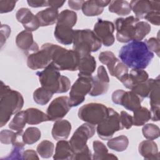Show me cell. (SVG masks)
<instances>
[{"instance_id":"27","label":"cell","mask_w":160,"mask_h":160,"mask_svg":"<svg viewBox=\"0 0 160 160\" xmlns=\"http://www.w3.org/2000/svg\"><path fill=\"white\" fill-rule=\"evenodd\" d=\"M74 152L69 142L66 140L59 141L56 146L54 159H72Z\"/></svg>"},{"instance_id":"53","label":"cell","mask_w":160,"mask_h":160,"mask_svg":"<svg viewBox=\"0 0 160 160\" xmlns=\"http://www.w3.org/2000/svg\"><path fill=\"white\" fill-rule=\"evenodd\" d=\"M84 1H68V5L70 8L74 10H79L82 9V6Z\"/></svg>"},{"instance_id":"16","label":"cell","mask_w":160,"mask_h":160,"mask_svg":"<svg viewBox=\"0 0 160 160\" xmlns=\"http://www.w3.org/2000/svg\"><path fill=\"white\" fill-rule=\"evenodd\" d=\"M131 10L138 19H143L152 11H160V1L149 0H133L130 2Z\"/></svg>"},{"instance_id":"33","label":"cell","mask_w":160,"mask_h":160,"mask_svg":"<svg viewBox=\"0 0 160 160\" xmlns=\"http://www.w3.org/2000/svg\"><path fill=\"white\" fill-rule=\"evenodd\" d=\"M107 145L111 149L114 150L117 152H122L128 147L129 139L127 136L121 135L109 139L107 142Z\"/></svg>"},{"instance_id":"12","label":"cell","mask_w":160,"mask_h":160,"mask_svg":"<svg viewBox=\"0 0 160 160\" xmlns=\"http://www.w3.org/2000/svg\"><path fill=\"white\" fill-rule=\"evenodd\" d=\"M51 62L52 56L49 43L42 44L40 50L29 54L27 58V65L32 70L45 68Z\"/></svg>"},{"instance_id":"10","label":"cell","mask_w":160,"mask_h":160,"mask_svg":"<svg viewBox=\"0 0 160 160\" xmlns=\"http://www.w3.org/2000/svg\"><path fill=\"white\" fill-rule=\"evenodd\" d=\"M95 131V126L87 122L77 128L69 142L74 154L79 152L88 146L87 141L94 136Z\"/></svg>"},{"instance_id":"46","label":"cell","mask_w":160,"mask_h":160,"mask_svg":"<svg viewBox=\"0 0 160 160\" xmlns=\"http://www.w3.org/2000/svg\"><path fill=\"white\" fill-rule=\"evenodd\" d=\"M148 49L152 52H155L158 56H159L160 52V44L159 38H151L144 41Z\"/></svg>"},{"instance_id":"21","label":"cell","mask_w":160,"mask_h":160,"mask_svg":"<svg viewBox=\"0 0 160 160\" xmlns=\"http://www.w3.org/2000/svg\"><path fill=\"white\" fill-rule=\"evenodd\" d=\"M111 1L89 0L84 1L82 6L83 14L86 16H96L101 14L104 8L109 5Z\"/></svg>"},{"instance_id":"25","label":"cell","mask_w":160,"mask_h":160,"mask_svg":"<svg viewBox=\"0 0 160 160\" xmlns=\"http://www.w3.org/2000/svg\"><path fill=\"white\" fill-rule=\"evenodd\" d=\"M96 68V62L94 58L91 54L80 57L78 69V76H92Z\"/></svg>"},{"instance_id":"24","label":"cell","mask_w":160,"mask_h":160,"mask_svg":"<svg viewBox=\"0 0 160 160\" xmlns=\"http://www.w3.org/2000/svg\"><path fill=\"white\" fill-rule=\"evenodd\" d=\"M159 79L157 81L155 86L151 90L149 95V103L151 106L150 112L151 114V119L153 121H158L159 120V106H160V98H159Z\"/></svg>"},{"instance_id":"30","label":"cell","mask_w":160,"mask_h":160,"mask_svg":"<svg viewBox=\"0 0 160 160\" xmlns=\"http://www.w3.org/2000/svg\"><path fill=\"white\" fill-rule=\"evenodd\" d=\"M25 111L27 116V123L28 124H38L42 122L49 121L47 114H45L38 109L31 108L27 109Z\"/></svg>"},{"instance_id":"38","label":"cell","mask_w":160,"mask_h":160,"mask_svg":"<svg viewBox=\"0 0 160 160\" xmlns=\"http://www.w3.org/2000/svg\"><path fill=\"white\" fill-rule=\"evenodd\" d=\"M40 130L36 127H29L26 129L22 134V141L26 144H32L41 138Z\"/></svg>"},{"instance_id":"5","label":"cell","mask_w":160,"mask_h":160,"mask_svg":"<svg viewBox=\"0 0 160 160\" xmlns=\"http://www.w3.org/2000/svg\"><path fill=\"white\" fill-rule=\"evenodd\" d=\"M52 62L59 71L78 70L80 56L74 51L68 50L58 45L49 43Z\"/></svg>"},{"instance_id":"9","label":"cell","mask_w":160,"mask_h":160,"mask_svg":"<svg viewBox=\"0 0 160 160\" xmlns=\"http://www.w3.org/2000/svg\"><path fill=\"white\" fill-rule=\"evenodd\" d=\"M139 19L133 16L126 18H119L114 21L116 30V39L120 42H129L134 41L136 24Z\"/></svg>"},{"instance_id":"2","label":"cell","mask_w":160,"mask_h":160,"mask_svg":"<svg viewBox=\"0 0 160 160\" xmlns=\"http://www.w3.org/2000/svg\"><path fill=\"white\" fill-rule=\"evenodd\" d=\"M24 105V98L17 91L11 89L2 81L0 87V127L4 126L12 115L19 112Z\"/></svg>"},{"instance_id":"39","label":"cell","mask_w":160,"mask_h":160,"mask_svg":"<svg viewBox=\"0 0 160 160\" xmlns=\"http://www.w3.org/2000/svg\"><path fill=\"white\" fill-rule=\"evenodd\" d=\"M54 144L48 141L44 140L41 141L37 146V152L42 158H51L54 152Z\"/></svg>"},{"instance_id":"37","label":"cell","mask_w":160,"mask_h":160,"mask_svg":"<svg viewBox=\"0 0 160 160\" xmlns=\"http://www.w3.org/2000/svg\"><path fill=\"white\" fill-rule=\"evenodd\" d=\"M98 58L101 63L107 66L110 74L112 72L115 65L119 61L112 52L108 51L101 52L99 54Z\"/></svg>"},{"instance_id":"28","label":"cell","mask_w":160,"mask_h":160,"mask_svg":"<svg viewBox=\"0 0 160 160\" xmlns=\"http://www.w3.org/2000/svg\"><path fill=\"white\" fill-rule=\"evenodd\" d=\"M94 154L92 159L94 160L118 159V158L113 154L108 153V149L104 143L99 141H94L92 142Z\"/></svg>"},{"instance_id":"11","label":"cell","mask_w":160,"mask_h":160,"mask_svg":"<svg viewBox=\"0 0 160 160\" xmlns=\"http://www.w3.org/2000/svg\"><path fill=\"white\" fill-rule=\"evenodd\" d=\"M113 103L122 106L126 109L134 111L141 106L142 99L132 91H125L118 89L114 91L111 96Z\"/></svg>"},{"instance_id":"32","label":"cell","mask_w":160,"mask_h":160,"mask_svg":"<svg viewBox=\"0 0 160 160\" xmlns=\"http://www.w3.org/2000/svg\"><path fill=\"white\" fill-rule=\"evenodd\" d=\"M133 112V125L136 126H141L144 125L151 118L150 111L145 107L141 106L134 111Z\"/></svg>"},{"instance_id":"29","label":"cell","mask_w":160,"mask_h":160,"mask_svg":"<svg viewBox=\"0 0 160 160\" xmlns=\"http://www.w3.org/2000/svg\"><path fill=\"white\" fill-rule=\"evenodd\" d=\"M159 79V76H158L155 79L152 78L148 79L145 82L136 85L131 90L143 99L144 98H148L149 96L151 90Z\"/></svg>"},{"instance_id":"48","label":"cell","mask_w":160,"mask_h":160,"mask_svg":"<svg viewBox=\"0 0 160 160\" xmlns=\"http://www.w3.org/2000/svg\"><path fill=\"white\" fill-rule=\"evenodd\" d=\"M92 159V154L90 149H89L88 146H87L86 148H84L82 151H80L78 153L74 154L72 159L75 160H79V159H87V160H91Z\"/></svg>"},{"instance_id":"15","label":"cell","mask_w":160,"mask_h":160,"mask_svg":"<svg viewBox=\"0 0 160 160\" xmlns=\"http://www.w3.org/2000/svg\"><path fill=\"white\" fill-rule=\"evenodd\" d=\"M109 78L103 66L98 68L97 75L92 77V86L89 93L91 96H99L107 92L109 88Z\"/></svg>"},{"instance_id":"4","label":"cell","mask_w":160,"mask_h":160,"mask_svg":"<svg viewBox=\"0 0 160 160\" xmlns=\"http://www.w3.org/2000/svg\"><path fill=\"white\" fill-rule=\"evenodd\" d=\"M72 43V50L80 57L98 51L102 46L94 32L89 29L74 30Z\"/></svg>"},{"instance_id":"31","label":"cell","mask_w":160,"mask_h":160,"mask_svg":"<svg viewBox=\"0 0 160 160\" xmlns=\"http://www.w3.org/2000/svg\"><path fill=\"white\" fill-rule=\"evenodd\" d=\"M109 11L119 16H126L131 12L129 2L126 1H111L109 4Z\"/></svg>"},{"instance_id":"35","label":"cell","mask_w":160,"mask_h":160,"mask_svg":"<svg viewBox=\"0 0 160 160\" xmlns=\"http://www.w3.org/2000/svg\"><path fill=\"white\" fill-rule=\"evenodd\" d=\"M53 93L52 92L41 86L34 91L33 99L36 103L43 106L48 103Z\"/></svg>"},{"instance_id":"50","label":"cell","mask_w":160,"mask_h":160,"mask_svg":"<svg viewBox=\"0 0 160 160\" xmlns=\"http://www.w3.org/2000/svg\"><path fill=\"white\" fill-rule=\"evenodd\" d=\"M11 34V28L7 24H2L1 26V46H3L7 38Z\"/></svg>"},{"instance_id":"1","label":"cell","mask_w":160,"mask_h":160,"mask_svg":"<svg viewBox=\"0 0 160 160\" xmlns=\"http://www.w3.org/2000/svg\"><path fill=\"white\" fill-rule=\"evenodd\" d=\"M119 58L128 68L144 69L151 63L154 53L148 49L144 41H132L121 48Z\"/></svg>"},{"instance_id":"18","label":"cell","mask_w":160,"mask_h":160,"mask_svg":"<svg viewBox=\"0 0 160 160\" xmlns=\"http://www.w3.org/2000/svg\"><path fill=\"white\" fill-rule=\"evenodd\" d=\"M16 18L18 21L22 24L25 30L32 32L37 30L41 26L37 16L28 8H22L18 9L16 14Z\"/></svg>"},{"instance_id":"41","label":"cell","mask_w":160,"mask_h":160,"mask_svg":"<svg viewBox=\"0 0 160 160\" xmlns=\"http://www.w3.org/2000/svg\"><path fill=\"white\" fill-rule=\"evenodd\" d=\"M24 145V142L16 141L12 144L9 154L6 157L2 158L1 159H22Z\"/></svg>"},{"instance_id":"26","label":"cell","mask_w":160,"mask_h":160,"mask_svg":"<svg viewBox=\"0 0 160 160\" xmlns=\"http://www.w3.org/2000/svg\"><path fill=\"white\" fill-rule=\"evenodd\" d=\"M36 16L40 22L41 26H48L57 22L59 12L57 9L49 7L38 12Z\"/></svg>"},{"instance_id":"17","label":"cell","mask_w":160,"mask_h":160,"mask_svg":"<svg viewBox=\"0 0 160 160\" xmlns=\"http://www.w3.org/2000/svg\"><path fill=\"white\" fill-rule=\"evenodd\" d=\"M16 44L28 56L39 50L38 44L33 39L32 32L27 30H24L17 35Z\"/></svg>"},{"instance_id":"7","label":"cell","mask_w":160,"mask_h":160,"mask_svg":"<svg viewBox=\"0 0 160 160\" xmlns=\"http://www.w3.org/2000/svg\"><path fill=\"white\" fill-rule=\"evenodd\" d=\"M122 129L119 114L111 108H109L108 116L98 124L96 128L98 136L103 140L110 139L116 132Z\"/></svg>"},{"instance_id":"49","label":"cell","mask_w":160,"mask_h":160,"mask_svg":"<svg viewBox=\"0 0 160 160\" xmlns=\"http://www.w3.org/2000/svg\"><path fill=\"white\" fill-rule=\"evenodd\" d=\"M159 16H160V11H152L149 12L144 19H146L151 24L159 26L160 24V20H159Z\"/></svg>"},{"instance_id":"42","label":"cell","mask_w":160,"mask_h":160,"mask_svg":"<svg viewBox=\"0 0 160 160\" xmlns=\"http://www.w3.org/2000/svg\"><path fill=\"white\" fill-rule=\"evenodd\" d=\"M143 136L150 140H154L159 138L160 135L159 128L154 124L149 123L144 125L142 129Z\"/></svg>"},{"instance_id":"6","label":"cell","mask_w":160,"mask_h":160,"mask_svg":"<svg viewBox=\"0 0 160 160\" xmlns=\"http://www.w3.org/2000/svg\"><path fill=\"white\" fill-rule=\"evenodd\" d=\"M109 108L101 103H88L81 106L78 111L79 118L92 125H98L108 114Z\"/></svg>"},{"instance_id":"40","label":"cell","mask_w":160,"mask_h":160,"mask_svg":"<svg viewBox=\"0 0 160 160\" xmlns=\"http://www.w3.org/2000/svg\"><path fill=\"white\" fill-rule=\"evenodd\" d=\"M151 26L145 21H139L136 24L135 36L134 41L142 40L151 31Z\"/></svg>"},{"instance_id":"19","label":"cell","mask_w":160,"mask_h":160,"mask_svg":"<svg viewBox=\"0 0 160 160\" xmlns=\"http://www.w3.org/2000/svg\"><path fill=\"white\" fill-rule=\"evenodd\" d=\"M149 79L148 72L143 69H132L130 72L121 81L124 87L131 89L134 86L144 82Z\"/></svg>"},{"instance_id":"52","label":"cell","mask_w":160,"mask_h":160,"mask_svg":"<svg viewBox=\"0 0 160 160\" xmlns=\"http://www.w3.org/2000/svg\"><path fill=\"white\" fill-rule=\"evenodd\" d=\"M28 5L32 8H41L48 6V1L44 0H28L27 1Z\"/></svg>"},{"instance_id":"20","label":"cell","mask_w":160,"mask_h":160,"mask_svg":"<svg viewBox=\"0 0 160 160\" xmlns=\"http://www.w3.org/2000/svg\"><path fill=\"white\" fill-rule=\"evenodd\" d=\"M74 30L68 25L56 23L54 29V37L58 42L64 45L72 43Z\"/></svg>"},{"instance_id":"51","label":"cell","mask_w":160,"mask_h":160,"mask_svg":"<svg viewBox=\"0 0 160 160\" xmlns=\"http://www.w3.org/2000/svg\"><path fill=\"white\" fill-rule=\"evenodd\" d=\"M39 158L36 152L32 149H27L24 151L22 154V159L25 160H38Z\"/></svg>"},{"instance_id":"47","label":"cell","mask_w":160,"mask_h":160,"mask_svg":"<svg viewBox=\"0 0 160 160\" xmlns=\"http://www.w3.org/2000/svg\"><path fill=\"white\" fill-rule=\"evenodd\" d=\"M17 1H0V13H7L12 11L16 4Z\"/></svg>"},{"instance_id":"54","label":"cell","mask_w":160,"mask_h":160,"mask_svg":"<svg viewBox=\"0 0 160 160\" xmlns=\"http://www.w3.org/2000/svg\"><path fill=\"white\" fill-rule=\"evenodd\" d=\"M48 6L50 8H53L55 9H58L62 6V5L65 3L64 1H48Z\"/></svg>"},{"instance_id":"43","label":"cell","mask_w":160,"mask_h":160,"mask_svg":"<svg viewBox=\"0 0 160 160\" xmlns=\"http://www.w3.org/2000/svg\"><path fill=\"white\" fill-rule=\"evenodd\" d=\"M22 132H14L11 130L3 129L0 132V141L5 144H12L16 141L17 138L22 135Z\"/></svg>"},{"instance_id":"44","label":"cell","mask_w":160,"mask_h":160,"mask_svg":"<svg viewBox=\"0 0 160 160\" xmlns=\"http://www.w3.org/2000/svg\"><path fill=\"white\" fill-rule=\"evenodd\" d=\"M110 74L112 76L116 77L119 81H121L128 74V68L119 61L115 65Z\"/></svg>"},{"instance_id":"22","label":"cell","mask_w":160,"mask_h":160,"mask_svg":"<svg viewBox=\"0 0 160 160\" xmlns=\"http://www.w3.org/2000/svg\"><path fill=\"white\" fill-rule=\"evenodd\" d=\"M71 131V123L68 120L60 119L55 121L51 131V134L55 140H66L68 138Z\"/></svg>"},{"instance_id":"3","label":"cell","mask_w":160,"mask_h":160,"mask_svg":"<svg viewBox=\"0 0 160 160\" xmlns=\"http://www.w3.org/2000/svg\"><path fill=\"white\" fill-rule=\"evenodd\" d=\"M41 86L53 94L68 92L71 87L69 79L61 74L59 69L51 62L44 70L36 72Z\"/></svg>"},{"instance_id":"36","label":"cell","mask_w":160,"mask_h":160,"mask_svg":"<svg viewBox=\"0 0 160 160\" xmlns=\"http://www.w3.org/2000/svg\"><path fill=\"white\" fill-rule=\"evenodd\" d=\"M77 19V14L74 11L65 9L59 14L57 23L68 25L72 28L76 24Z\"/></svg>"},{"instance_id":"45","label":"cell","mask_w":160,"mask_h":160,"mask_svg":"<svg viewBox=\"0 0 160 160\" xmlns=\"http://www.w3.org/2000/svg\"><path fill=\"white\" fill-rule=\"evenodd\" d=\"M120 122L122 128L127 129H130L133 125V119L132 116L129 115L127 112L122 111L119 114Z\"/></svg>"},{"instance_id":"23","label":"cell","mask_w":160,"mask_h":160,"mask_svg":"<svg viewBox=\"0 0 160 160\" xmlns=\"http://www.w3.org/2000/svg\"><path fill=\"white\" fill-rule=\"evenodd\" d=\"M138 151L144 159H159V153L157 144L152 140H145L140 142Z\"/></svg>"},{"instance_id":"13","label":"cell","mask_w":160,"mask_h":160,"mask_svg":"<svg viewBox=\"0 0 160 160\" xmlns=\"http://www.w3.org/2000/svg\"><path fill=\"white\" fill-rule=\"evenodd\" d=\"M69 99L68 96H60L55 98L49 105L46 114L49 121H56L64 118L71 109Z\"/></svg>"},{"instance_id":"34","label":"cell","mask_w":160,"mask_h":160,"mask_svg":"<svg viewBox=\"0 0 160 160\" xmlns=\"http://www.w3.org/2000/svg\"><path fill=\"white\" fill-rule=\"evenodd\" d=\"M27 123V116L25 111L17 112L9 124V128L16 132H22V129Z\"/></svg>"},{"instance_id":"14","label":"cell","mask_w":160,"mask_h":160,"mask_svg":"<svg viewBox=\"0 0 160 160\" xmlns=\"http://www.w3.org/2000/svg\"><path fill=\"white\" fill-rule=\"evenodd\" d=\"M114 31V24L109 21L98 19L94 24L93 32L105 46H112L115 41L113 35Z\"/></svg>"},{"instance_id":"8","label":"cell","mask_w":160,"mask_h":160,"mask_svg":"<svg viewBox=\"0 0 160 160\" xmlns=\"http://www.w3.org/2000/svg\"><path fill=\"white\" fill-rule=\"evenodd\" d=\"M92 86V76H78V78L71 86L69 92V104L76 107L81 104Z\"/></svg>"}]
</instances>
